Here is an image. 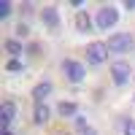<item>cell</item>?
Here are the masks:
<instances>
[{"instance_id":"obj_10","label":"cell","mask_w":135,"mask_h":135,"mask_svg":"<svg viewBox=\"0 0 135 135\" xmlns=\"http://www.w3.org/2000/svg\"><path fill=\"white\" fill-rule=\"evenodd\" d=\"M57 114L60 116H78V105L76 103H70V100H62V103H57Z\"/></svg>"},{"instance_id":"obj_3","label":"cell","mask_w":135,"mask_h":135,"mask_svg":"<svg viewBox=\"0 0 135 135\" xmlns=\"http://www.w3.org/2000/svg\"><path fill=\"white\" fill-rule=\"evenodd\" d=\"M62 70H65V78H68L70 84L84 81V76H86L84 62H78V60H62Z\"/></svg>"},{"instance_id":"obj_2","label":"cell","mask_w":135,"mask_h":135,"mask_svg":"<svg viewBox=\"0 0 135 135\" xmlns=\"http://www.w3.org/2000/svg\"><path fill=\"white\" fill-rule=\"evenodd\" d=\"M116 22H119V11L114 6H103L95 14V27L97 30H111V27H116Z\"/></svg>"},{"instance_id":"obj_15","label":"cell","mask_w":135,"mask_h":135,"mask_svg":"<svg viewBox=\"0 0 135 135\" xmlns=\"http://www.w3.org/2000/svg\"><path fill=\"white\" fill-rule=\"evenodd\" d=\"M11 11H14V8H11V3H8V0H3V3H0V19L11 16Z\"/></svg>"},{"instance_id":"obj_18","label":"cell","mask_w":135,"mask_h":135,"mask_svg":"<svg viewBox=\"0 0 135 135\" xmlns=\"http://www.w3.org/2000/svg\"><path fill=\"white\" fill-rule=\"evenodd\" d=\"M16 35H19V38H25V35H30V27L25 25V22H22V25L16 27Z\"/></svg>"},{"instance_id":"obj_21","label":"cell","mask_w":135,"mask_h":135,"mask_svg":"<svg viewBox=\"0 0 135 135\" xmlns=\"http://www.w3.org/2000/svg\"><path fill=\"white\" fill-rule=\"evenodd\" d=\"M3 135H14V132H11V130H8V127H3Z\"/></svg>"},{"instance_id":"obj_6","label":"cell","mask_w":135,"mask_h":135,"mask_svg":"<svg viewBox=\"0 0 135 135\" xmlns=\"http://www.w3.org/2000/svg\"><path fill=\"white\" fill-rule=\"evenodd\" d=\"M41 19H43V25H46L49 30H57V27H60V14H57V8H54V6L43 8V11H41Z\"/></svg>"},{"instance_id":"obj_17","label":"cell","mask_w":135,"mask_h":135,"mask_svg":"<svg viewBox=\"0 0 135 135\" xmlns=\"http://www.w3.org/2000/svg\"><path fill=\"white\" fill-rule=\"evenodd\" d=\"M124 135H135V119H127V124H124Z\"/></svg>"},{"instance_id":"obj_16","label":"cell","mask_w":135,"mask_h":135,"mask_svg":"<svg viewBox=\"0 0 135 135\" xmlns=\"http://www.w3.org/2000/svg\"><path fill=\"white\" fill-rule=\"evenodd\" d=\"M25 51H27V54H32V57H35V54H41V43H35V41H32L30 46H25Z\"/></svg>"},{"instance_id":"obj_7","label":"cell","mask_w":135,"mask_h":135,"mask_svg":"<svg viewBox=\"0 0 135 135\" xmlns=\"http://www.w3.org/2000/svg\"><path fill=\"white\" fill-rule=\"evenodd\" d=\"M49 119H51V108L46 103H38L35 105V114H32V122H35V124H46Z\"/></svg>"},{"instance_id":"obj_19","label":"cell","mask_w":135,"mask_h":135,"mask_svg":"<svg viewBox=\"0 0 135 135\" xmlns=\"http://www.w3.org/2000/svg\"><path fill=\"white\" fill-rule=\"evenodd\" d=\"M124 6H127L130 11H135V0H124Z\"/></svg>"},{"instance_id":"obj_12","label":"cell","mask_w":135,"mask_h":135,"mask_svg":"<svg viewBox=\"0 0 135 135\" xmlns=\"http://www.w3.org/2000/svg\"><path fill=\"white\" fill-rule=\"evenodd\" d=\"M3 46H6V51L11 54V57H19V54H22V51H25V46H22V43H19L16 38H8V41L3 43Z\"/></svg>"},{"instance_id":"obj_11","label":"cell","mask_w":135,"mask_h":135,"mask_svg":"<svg viewBox=\"0 0 135 135\" xmlns=\"http://www.w3.org/2000/svg\"><path fill=\"white\" fill-rule=\"evenodd\" d=\"M76 27L81 30V32H89V30H92V19H89V14L78 11V16H76Z\"/></svg>"},{"instance_id":"obj_1","label":"cell","mask_w":135,"mask_h":135,"mask_svg":"<svg viewBox=\"0 0 135 135\" xmlns=\"http://www.w3.org/2000/svg\"><path fill=\"white\" fill-rule=\"evenodd\" d=\"M135 49V38L130 32H116V35L108 38V51L111 54H127Z\"/></svg>"},{"instance_id":"obj_22","label":"cell","mask_w":135,"mask_h":135,"mask_svg":"<svg viewBox=\"0 0 135 135\" xmlns=\"http://www.w3.org/2000/svg\"><path fill=\"white\" fill-rule=\"evenodd\" d=\"M132 100H135V97H132Z\"/></svg>"},{"instance_id":"obj_14","label":"cell","mask_w":135,"mask_h":135,"mask_svg":"<svg viewBox=\"0 0 135 135\" xmlns=\"http://www.w3.org/2000/svg\"><path fill=\"white\" fill-rule=\"evenodd\" d=\"M6 70H8V73H22V62H19V60H8V62H6Z\"/></svg>"},{"instance_id":"obj_20","label":"cell","mask_w":135,"mask_h":135,"mask_svg":"<svg viewBox=\"0 0 135 135\" xmlns=\"http://www.w3.org/2000/svg\"><path fill=\"white\" fill-rule=\"evenodd\" d=\"M84 135H97V130H95V127H89V130H86Z\"/></svg>"},{"instance_id":"obj_4","label":"cell","mask_w":135,"mask_h":135,"mask_svg":"<svg viewBox=\"0 0 135 135\" xmlns=\"http://www.w3.org/2000/svg\"><path fill=\"white\" fill-rule=\"evenodd\" d=\"M108 43H103V41H95V43H89L86 46V62L89 65H100V62H105L108 60Z\"/></svg>"},{"instance_id":"obj_8","label":"cell","mask_w":135,"mask_h":135,"mask_svg":"<svg viewBox=\"0 0 135 135\" xmlns=\"http://www.w3.org/2000/svg\"><path fill=\"white\" fill-rule=\"evenodd\" d=\"M49 95H51V81H41L35 89H32V100H35V103H43Z\"/></svg>"},{"instance_id":"obj_13","label":"cell","mask_w":135,"mask_h":135,"mask_svg":"<svg viewBox=\"0 0 135 135\" xmlns=\"http://www.w3.org/2000/svg\"><path fill=\"white\" fill-rule=\"evenodd\" d=\"M73 122H76V130H78V132H81V135H84V132L89 130V124H86V119H84L81 114H78V116H73Z\"/></svg>"},{"instance_id":"obj_9","label":"cell","mask_w":135,"mask_h":135,"mask_svg":"<svg viewBox=\"0 0 135 135\" xmlns=\"http://www.w3.org/2000/svg\"><path fill=\"white\" fill-rule=\"evenodd\" d=\"M0 114H3V124L8 127V122H14V116H16V103L14 100H6V103L0 105Z\"/></svg>"},{"instance_id":"obj_5","label":"cell","mask_w":135,"mask_h":135,"mask_svg":"<svg viewBox=\"0 0 135 135\" xmlns=\"http://www.w3.org/2000/svg\"><path fill=\"white\" fill-rule=\"evenodd\" d=\"M130 70H132V68L127 65V62H114V65H111V78H114V84L116 86H122V84H124L127 81V78H130Z\"/></svg>"}]
</instances>
